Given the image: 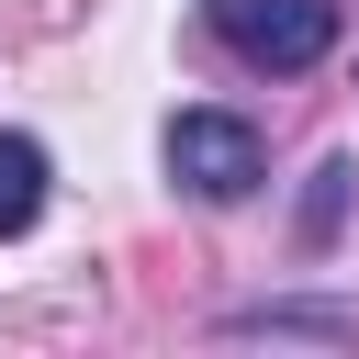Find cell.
<instances>
[{
    "label": "cell",
    "instance_id": "obj_1",
    "mask_svg": "<svg viewBox=\"0 0 359 359\" xmlns=\"http://www.w3.org/2000/svg\"><path fill=\"white\" fill-rule=\"evenodd\" d=\"M202 22H213V45H224L236 67H258V79H303V67H325L337 34H348L337 0H202Z\"/></svg>",
    "mask_w": 359,
    "mask_h": 359
},
{
    "label": "cell",
    "instance_id": "obj_2",
    "mask_svg": "<svg viewBox=\"0 0 359 359\" xmlns=\"http://www.w3.org/2000/svg\"><path fill=\"white\" fill-rule=\"evenodd\" d=\"M157 157H168V180H180L191 202H247V191L269 180V146H258V123H247V112H224V101H191V112H168Z\"/></svg>",
    "mask_w": 359,
    "mask_h": 359
},
{
    "label": "cell",
    "instance_id": "obj_3",
    "mask_svg": "<svg viewBox=\"0 0 359 359\" xmlns=\"http://www.w3.org/2000/svg\"><path fill=\"white\" fill-rule=\"evenodd\" d=\"M45 191H56V157H45V135H0V247L45 224Z\"/></svg>",
    "mask_w": 359,
    "mask_h": 359
},
{
    "label": "cell",
    "instance_id": "obj_4",
    "mask_svg": "<svg viewBox=\"0 0 359 359\" xmlns=\"http://www.w3.org/2000/svg\"><path fill=\"white\" fill-rule=\"evenodd\" d=\"M224 337H325V348H348L359 314H337V303H258V314H224Z\"/></svg>",
    "mask_w": 359,
    "mask_h": 359
},
{
    "label": "cell",
    "instance_id": "obj_5",
    "mask_svg": "<svg viewBox=\"0 0 359 359\" xmlns=\"http://www.w3.org/2000/svg\"><path fill=\"white\" fill-rule=\"evenodd\" d=\"M348 180H359L348 157H325V168H314V202H303V247H325V236H337V202H348Z\"/></svg>",
    "mask_w": 359,
    "mask_h": 359
}]
</instances>
